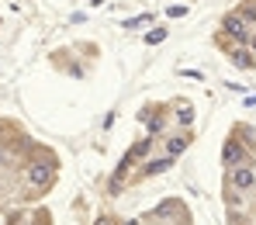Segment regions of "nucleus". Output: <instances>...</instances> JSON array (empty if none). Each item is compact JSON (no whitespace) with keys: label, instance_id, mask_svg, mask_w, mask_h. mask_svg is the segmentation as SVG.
Returning <instances> with one entry per match:
<instances>
[{"label":"nucleus","instance_id":"obj_1","mask_svg":"<svg viewBox=\"0 0 256 225\" xmlns=\"http://www.w3.org/2000/svg\"><path fill=\"white\" fill-rule=\"evenodd\" d=\"M225 35H232L236 42H246V38H250V32H246V21H242L239 14H228V18H225Z\"/></svg>","mask_w":256,"mask_h":225},{"label":"nucleus","instance_id":"obj_2","mask_svg":"<svg viewBox=\"0 0 256 225\" xmlns=\"http://www.w3.org/2000/svg\"><path fill=\"white\" fill-rule=\"evenodd\" d=\"M222 160H225V166H242L246 163V152H242V146H236V142H228L225 149H222Z\"/></svg>","mask_w":256,"mask_h":225},{"label":"nucleus","instance_id":"obj_3","mask_svg":"<svg viewBox=\"0 0 256 225\" xmlns=\"http://www.w3.org/2000/svg\"><path fill=\"white\" fill-rule=\"evenodd\" d=\"M253 184H256V177H253L250 166H236V170H232V187L246 190V187H253Z\"/></svg>","mask_w":256,"mask_h":225},{"label":"nucleus","instance_id":"obj_4","mask_svg":"<svg viewBox=\"0 0 256 225\" xmlns=\"http://www.w3.org/2000/svg\"><path fill=\"white\" fill-rule=\"evenodd\" d=\"M173 166V156H163V160H152V163H146V174L152 177V174H166Z\"/></svg>","mask_w":256,"mask_h":225},{"label":"nucleus","instance_id":"obj_5","mask_svg":"<svg viewBox=\"0 0 256 225\" xmlns=\"http://www.w3.org/2000/svg\"><path fill=\"white\" fill-rule=\"evenodd\" d=\"M28 180L38 187V184H45L48 180V166H42V163H32V170H28Z\"/></svg>","mask_w":256,"mask_h":225},{"label":"nucleus","instance_id":"obj_6","mask_svg":"<svg viewBox=\"0 0 256 225\" xmlns=\"http://www.w3.org/2000/svg\"><path fill=\"white\" fill-rule=\"evenodd\" d=\"M187 142H190L187 135H173V138H166V152H170V156L184 152V149H187Z\"/></svg>","mask_w":256,"mask_h":225},{"label":"nucleus","instance_id":"obj_7","mask_svg":"<svg viewBox=\"0 0 256 225\" xmlns=\"http://www.w3.org/2000/svg\"><path fill=\"white\" fill-rule=\"evenodd\" d=\"M232 62H236L239 70H253V56H250L246 48H236V52H232Z\"/></svg>","mask_w":256,"mask_h":225},{"label":"nucleus","instance_id":"obj_8","mask_svg":"<svg viewBox=\"0 0 256 225\" xmlns=\"http://www.w3.org/2000/svg\"><path fill=\"white\" fill-rule=\"evenodd\" d=\"M190 118H194V111H190V104H184V108L176 111V122H180V125H190Z\"/></svg>","mask_w":256,"mask_h":225},{"label":"nucleus","instance_id":"obj_9","mask_svg":"<svg viewBox=\"0 0 256 225\" xmlns=\"http://www.w3.org/2000/svg\"><path fill=\"white\" fill-rule=\"evenodd\" d=\"M163 38H166V32H160V28H156V32H149V35H146V42H149V45L163 42Z\"/></svg>","mask_w":256,"mask_h":225},{"label":"nucleus","instance_id":"obj_10","mask_svg":"<svg viewBox=\"0 0 256 225\" xmlns=\"http://www.w3.org/2000/svg\"><path fill=\"white\" fill-rule=\"evenodd\" d=\"M149 132H152V135L163 132V118H149Z\"/></svg>","mask_w":256,"mask_h":225},{"label":"nucleus","instance_id":"obj_11","mask_svg":"<svg viewBox=\"0 0 256 225\" xmlns=\"http://www.w3.org/2000/svg\"><path fill=\"white\" fill-rule=\"evenodd\" d=\"M4 163H7V152H4V149H0V166H4Z\"/></svg>","mask_w":256,"mask_h":225},{"label":"nucleus","instance_id":"obj_12","mask_svg":"<svg viewBox=\"0 0 256 225\" xmlns=\"http://www.w3.org/2000/svg\"><path fill=\"white\" fill-rule=\"evenodd\" d=\"M97 225H114V222H111V218H100V222H97Z\"/></svg>","mask_w":256,"mask_h":225},{"label":"nucleus","instance_id":"obj_13","mask_svg":"<svg viewBox=\"0 0 256 225\" xmlns=\"http://www.w3.org/2000/svg\"><path fill=\"white\" fill-rule=\"evenodd\" d=\"M125 225H138V222H125Z\"/></svg>","mask_w":256,"mask_h":225},{"label":"nucleus","instance_id":"obj_14","mask_svg":"<svg viewBox=\"0 0 256 225\" xmlns=\"http://www.w3.org/2000/svg\"><path fill=\"white\" fill-rule=\"evenodd\" d=\"M253 48H256V38H253Z\"/></svg>","mask_w":256,"mask_h":225}]
</instances>
